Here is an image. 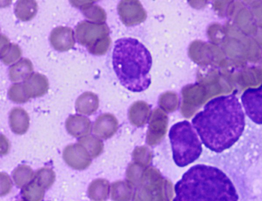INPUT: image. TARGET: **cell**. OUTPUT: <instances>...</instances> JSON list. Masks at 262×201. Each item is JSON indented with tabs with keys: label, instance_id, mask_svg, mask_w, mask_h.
<instances>
[{
	"label": "cell",
	"instance_id": "14",
	"mask_svg": "<svg viewBox=\"0 0 262 201\" xmlns=\"http://www.w3.org/2000/svg\"><path fill=\"white\" fill-rule=\"evenodd\" d=\"M22 52L18 45L10 43L5 35L1 34V59L6 65L15 63L21 56Z\"/></svg>",
	"mask_w": 262,
	"mask_h": 201
},
{
	"label": "cell",
	"instance_id": "11",
	"mask_svg": "<svg viewBox=\"0 0 262 201\" xmlns=\"http://www.w3.org/2000/svg\"><path fill=\"white\" fill-rule=\"evenodd\" d=\"M94 1H70L72 5L81 9L83 15L90 22L102 23L106 19V13L102 8Z\"/></svg>",
	"mask_w": 262,
	"mask_h": 201
},
{
	"label": "cell",
	"instance_id": "10",
	"mask_svg": "<svg viewBox=\"0 0 262 201\" xmlns=\"http://www.w3.org/2000/svg\"><path fill=\"white\" fill-rule=\"evenodd\" d=\"M68 132L75 137L87 136L91 133L92 123L89 118L80 115H70L66 121Z\"/></svg>",
	"mask_w": 262,
	"mask_h": 201
},
{
	"label": "cell",
	"instance_id": "12",
	"mask_svg": "<svg viewBox=\"0 0 262 201\" xmlns=\"http://www.w3.org/2000/svg\"><path fill=\"white\" fill-rule=\"evenodd\" d=\"M9 123L13 133L22 135L25 134L29 128L30 118L24 109L21 107H14L9 113Z\"/></svg>",
	"mask_w": 262,
	"mask_h": 201
},
{
	"label": "cell",
	"instance_id": "17",
	"mask_svg": "<svg viewBox=\"0 0 262 201\" xmlns=\"http://www.w3.org/2000/svg\"><path fill=\"white\" fill-rule=\"evenodd\" d=\"M113 118L108 114L99 115L96 119L93 129V133L101 138L108 137L112 132Z\"/></svg>",
	"mask_w": 262,
	"mask_h": 201
},
{
	"label": "cell",
	"instance_id": "9",
	"mask_svg": "<svg viewBox=\"0 0 262 201\" xmlns=\"http://www.w3.org/2000/svg\"><path fill=\"white\" fill-rule=\"evenodd\" d=\"M23 85L25 92L29 98L42 96L49 89L47 77L38 72L32 73L24 81Z\"/></svg>",
	"mask_w": 262,
	"mask_h": 201
},
{
	"label": "cell",
	"instance_id": "16",
	"mask_svg": "<svg viewBox=\"0 0 262 201\" xmlns=\"http://www.w3.org/2000/svg\"><path fill=\"white\" fill-rule=\"evenodd\" d=\"M37 10V3L33 0L18 1L14 7V11L16 17L24 22L32 19L36 15Z\"/></svg>",
	"mask_w": 262,
	"mask_h": 201
},
{
	"label": "cell",
	"instance_id": "2",
	"mask_svg": "<svg viewBox=\"0 0 262 201\" xmlns=\"http://www.w3.org/2000/svg\"><path fill=\"white\" fill-rule=\"evenodd\" d=\"M172 201H238L236 190L219 168L198 164L189 168L174 185Z\"/></svg>",
	"mask_w": 262,
	"mask_h": 201
},
{
	"label": "cell",
	"instance_id": "8",
	"mask_svg": "<svg viewBox=\"0 0 262 201\" xmlns=\"http://www.w3.org/2000/svg\"><path fill=\"white\" fill-rule=\"evenodd\" d=\"M49 39L53 48L61 52L72 49L75 43L74 31L69 27L58 26L54 28Z\"/></svg>",
	"mask_w": 262,
	"mask_h": 201
},
{
	"label": "cell",
	"instance_id": "24",
	"mask_svg": "<svg viewBox=\"0 0 262 201\" xmlns=\"http://www.w3.org/2000/svg\"><path fill=\"white\" fill-rule=\"evenodd\" d=\"M111 38L107 36L92 45L86 47L88 51L92 54L101 55L104 54L108 50L111 44Z\"/></svg>",
	"mask_w": 262,
	"mask_h": 201
},
{
	"label": "cell",
	"instance_id": "1",
	"mask_svg": "<svg viewBox=\"0 0 262 201\" xmlns=\"http://www.w3.org/2000/svg\"><path fill=\"white\" fill-rule=\"evenodd\" d=\"M192 124L205 146L220 153L239 139L244 130L245 117L238 98L229 94L209 100L194 116Z\"/></svg>",
	"mask_w": 262,
	"mask_h": 201
},
{
	"label": "cell",
	"instance_id": "18",
	"mask_svg": "<svg viewBox=\"0 0 262 201\" xmlns=\"http://www.w3.org/2000/svg\"><path fill=\"white\" fill-rule=\"evenodd\" d=\"M107 189L108 185L105 180L96 179L89 185L88 194L93 201H104L106 198Z\"/></svg>",
	"mask_w": 262,
	"mask_h": 201
},
{
	"label": "cell",
	"instance_id": "25",
	"mask_svg": "<svg viewBox=\"0 0 262 201\" xmlns=\"http://www.w3.org/2000/svg\"><path fill=\"white\" fill-rule=\"evenodd\" d=\"M1 196L9 193L11 189V182L9 177L5 173H1Z\"/></svg>",
	"mask_w": 262,
	"mask_h": 201
},
{
	"label": "cell",
	"instance_id": "7",
	"mask_svg": "<svg viewBox=\"0 0 262 201\" xmlns=\"http://www.w3.org/2000/svg\"><path fill=\"white\" fill-rule=\"evenodd\" d=\"M64 162L71 168L82 170L91 164V157L86 149L79 143L68 145L63 150Z\"/></svg>",
	"mask_w": 262,
	"mask_h": 201
},
{
	"label": "cell",
	"instance_id": "5",
	"mask_svg": "<svg viewBox=\"0 0 262 201\" xmlns=\"http://www.w3.org/2000/svg\"><path fill=\"white\" fill-rule=\"evenodd\" d=\"M109 28L105 23L83 21L75 28V37L80 45L89 47L99 40L108 36Z\"/></svg>",
	"mask_w": 262,
	"mask_h": 201
},
{
	"label": "cell",
	"instance_id": "23",
	"mask_svg": "<svg viewBox=\"0 0 262 201\" xmlns=\"http://www.w3.org/2000/svg\"><path fill=\"white\" fill-rule=\"evenodd\" d=\"M8 95L11 101L17 104L25 103L30 99L25 92L23 83L11 85L8 89Z\"/></svg>",
	"mask_w": 262,
	"mask_h": 201
},
{
	"label": "cell",
	"instance_id": "20",
	"mask_svg": "<svg viewBox=\"0 0 262 201\" xmlns=\"http://www.w3.org/2000/svg\"><path fill=\"white\" fill-rule=\"evenodd\" d=\"M21 194L24 201H42L45 189L34 180L23 188Z\"/></svg>",
	"mask_w": 262,
	"mask_h": 201
},
{
	"label": "cell",
	"instance_id": "4",
	"mask_svg": "<svg viewBox=\"0 0 262 201\" xmlns=\"http://www.w3.org/2000/svg\"><path fill=\"white\" fill-rule=\"evenodd\" d=\"M169 137L173 159L178 166H187L201 154L202 143L188 121L183 120L174 124L169 130Z\"/></svg>",
	"mask_w": 262,
	"mask_h": 201
},
{
	"label": "cell",
	"instance_id": "19",
	"mask_svg": "<svg viewBox=\"0 0 262 201\" xmlns=\"http://www.w3.org/2000/svg\"><path fill=\"white\" fill-rule=\"evenodd\" d=\"M34 177L31 168L26 165H20L16 168L12 173V177L15 185L23 188L30 183Z\"/></svg>",
	"mask_w": 262,
	"mask_h": 201
},
{
	"label": "cell",
	"instance_id": "26",
	"mask_svg": "<svg viewBox=\"0 0 262 201\" xmlns=\"http://www.w3.org/2000/svg\"><path fill=\"white\" fill-rule=\"evenodd\" d=\"M21 201H24V200H21Z\"/></svg>",
	"mask_w": 262,
	"mask_h": 201
},
{
	"label": "cell",
	"instance_id": "22",
	"mask_svg": "<svg viewBox=\"0 0 262 201\" xmlns=\"http://www.w3.org/2000/svg\"><path fill=\"white\" fill-rule=\"evenodd\" d=\"M34 180L45 189H48L55 182V173L51 168L43 167L36 171Z\"/></svg>",
	"mask_w": 262,
	"mask_h": 201
},
{
	"label": "cell",
	"instance_id": "15",
	"mask_svg": "<svg viewBox=\"0 0 262 201\" xmlns=\"http://www.w3.org/2000/svg\"><path fill=\"white\" fill-rule=\"evenodd\" d=\"M33 64L27 58H22L9 69V77L13 82L25 81L32 72Z\"/></svg>",
	"mask_w": 262,
	"mask_h": 201
},
{
	"label": "cell",
	"instance_id": "21",
	"mask_svg": "<svg viewBox=\"0 0 262 201\" xmlns=\"http://www.w3.org/2000/svg\"><path fill=\"white\" fill-rule=\"evenodd\" d=\"M78 143L84 147L92 158H96L102 151V142L94 135L81 137L78 140Z\"/></svg>",
	"mask_w": 262,
	"mask_h": 201
},
{
	"label": "cell",
	"instance_id": "6",
	"mask_svg": "<svg viewBox=\"0 0 262 201\" xmlns=\"http://www.w3.org/2000/svg\"><path fill=\"white\" fill-rule=\"evenodd\" d=\"M246 115L254 123L262 124V85L256 88H248L241 96Z\"/></svg>",
	"mask_w": 262,
	"mask_h": 201
},
{
	"label": "cell",
	"instance_id": "13",
	"mask_svg": "<svg viewBox=\"0 0 262 201\" xmlns=\"http://www.w3.org/2000/svg\"><path fill=\"white\" fill-rule=\"evenodd\" d=\"M99 99L92 92H85L78 96L75 102V109L80 114L90 115L98 108Z\"/></svg>",
	"mask_w": 262,
	"mask_h": 201
},
{
	"label": "cell",
	"instance_id": "3",
	"mask_svg": "<svg viewBox=\"0 0 262 201\" xmlns=\"http://www.w3.org/2000/svg\"><path fill=\"white\" fill-rule=\"evenodd\" d=\"M112 63L120 83L128 90L140 92L150 86L152 57L138 39L132 37L117 39L113 51Z\"/></svg>",
	"mask_w": 262,
	"mask_h": 201
}]
</instances>
